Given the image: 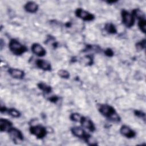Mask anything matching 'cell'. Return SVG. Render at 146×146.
Instances as JSON below:
<instances>
[{"label": "cell", "instance_id": "obj_19", "mask_svg": "<svg viewBox=\"0 0 146 146\" xmlns=\"http://www.w3.org/2000/svg\"><path fill=\"white\" fill-rule=\"evenodd\" d=\"M138 27L140 31L143 33H145L146 32V21L145 18L139 19L138 21Z\"/></svg>", "mask_w": 146, "mask_h": 146}, {"label": "cell", "instance_id": "obj_23", "mask_svg": "<svg viewBox=\"0 0 146 146\" xmlns=\"http://www.w3.org/2000/svg\"><path fill=\"white\" fill-rule=\"evenodd\" d=\"M83 60H84V63L85 64H86L87 65L91 66L93 63V57L91 55H86L84 57Z\"/></svg>", "mask_w": 146, "mask_h": 146}, {"label": "cell", "instance_id": "obj_9", "mask_svg": "<svg viewBox=\"0 0 146 146\" xmlns=\"http://www.w3.org/2000/svg\"><path fill=\"white\" fill-rule=\"evenodd\" d=\"M32 52L38 56H44L46 54V51L43 46L38 43H34L31 47Z\"/></svg>", "mask_w": 146, "mask_h": 146}, {"label": "cell", "instance_id": "obj_26", "mask_svg": "<svg viewBox=\"0 0 146 146\" xmlns=\"http://www.w3.org/2000/svg\"><path fill=\"white\" fill-rule=\"evenodd\" d=\"M47 99L48 101H50L51 103H56L59 100V96H58L56 95H52V96H51L50 97H49Z\"/></svg>", "mask_w": 146, "mask_h": 146}, {"label": "cell", "instance_id": "obj_20", "mask_svg": "<svg viewBox=\"0 0 146 146\" xmlns=\"http://www.w3.org/2000/svg\"><path fill=\"white\" fill-rule=\"evenodd\" d=\"M145 46H146V40H145V39H143L140 40L139 42H137L135 44V47H136V50H137L139 51H141V50H143L145 49Z\"/></svg>", "mask_w": 146, "mask_h": 146}, {"label": "cell", "instance_id": "obj_18", "mask_svg": "<svg viewBox=\"0 0 146 146\" xmlns=\"http://www.w3.org/2000/svg\"><path fill=\"white\" fill-rule=\"evenodd\" d=\"M9 115L11 116L15 117V118H18L21 115V112L17 110V109L14 108H7V112H6Z\"/></svg>", "mask_w": 146, "mask_h": 146}, {"label": "cell", "instance_id": "obj_28", "mask_svg": "<svg viewBox=\"0 0 146 146\" xmlns=\"http://www.w3.org/2000/svg\"><path fill=\"white\" fill-rule=\"evenodd\" d=\"M117 1H107L106 2L108 4H112V3H115L116 2H117Z\"/></svg>", "mask_w": 146, "mask_h": 146}, {"label": "cell", "instance_id": "obj_14", "mask_svg": "<svg viewBox=\"0 0 146 146\" xmlns=\"http://www.w3.org/2000/svg\"><path fill=\"white\" fill-rule=\"evenodd\" d=\"M24 9L26 11L29 13H35L39 9L38 5L33 1H29L24 6Z\"/></svg>", "mask_w": 146, "mask_h": 146}, {"label": "cell", "instance_id": "obj_2", "mask_svg": "<svg viewBox=\"0 0 146 146\" xmlns=\"http://www.w3.org/2000/svg\"><path fill=\"white\" fill-rule=\"evenodd\" d=\"M10 51L15 55H21L27 51V48L15 39H11L9 43Z\"/></svg>", "mask_w": 146, "mask_h": 146}, {"label": "cell", "instance_id": "obj_15", "mask_svg": "<svg viewBox=\"0 0 146 146\" xmlns=\"http://www.w3.org/2000/svg\"><path fill=\"white\" fill-rule=\"evenodd\" d=\"M37 87L40 90L42 91L43 92L47 94L51 93L52 90V88L50 86H48L46 83L42 82H39L37 84Z\"/></svg>", "mask_w": 146, "mask_h": 146}, {"label": "cell", "instance_id": "obj_6", "mask_svg": "<svg viewBox=\"0 0 146 146\" xmlns=\"http://www.w3.org/2000/svg\"><path fill=\"white\" fill-rule=\"evenodd\" d=\"M79 122L83 127L88 129L90 131L94 132L95 131V124L90 118L82 116Z\"/></svg>", "mask_w": 146, "mask_h": 146}, {"label": "cell", "instance_id": "obj_29", "mask_svg": "<svg viewBox=\"0 0 146 146\" xmlns=\"http://www.w3.org/2000/svg\"><path fill=\"white\" fill-rule=\"evenodd\" d=\"M71 25V23H70V22H67V23H66V26L67 27H70Z\"/></svg>", "mask_w": 146, "mask_h": 146}, {"label": "cell", "instance_id": "obj_27", "mask_svg": "<svg viewBox=\"0 0 146 146\" xmlns=\"http://www.w3.org/2000/svg\"><path fill=\"white\" fill-rule=\"evenodd\" d=\"M7 110V108H6L5 106H1L0 111L1 113H5L6 112Z\"/></svg>", "mask_w": 146, "mask_h": 146}, {"label": "cell", "instance_id": "obj_4", "mask_svg": "<svg viewBox=\"0 0 146 146\" xmlns=\"http://www.w3.org/2000/svg\"><path fill=\"white\" fill-rule=\"evenodd\" d=\"M121 17L123 23L128 28L132 27L135 22V18L131 14L126 10H122L121 11Z\"/></svg>", "mask_w": 146, "mask_h": 146}, {"label": "cell", "instance_id": "obj_3", "mask_svg": "<svg viewBox=\"0 0 146 146\" xmlns=\"http://www.w3.org/2000/svg\"><path fill=\"white\" fill-rule=\"evenodd\" d=\"M29 131L31 134L34 135L38 139H43L47 134L46 128L41 125L31 126L29 128Z\"/></svg>", "mask_w": 146, "mask_h": 146}, {"label": "cell", "instance_id": "obj_5", "mask_svg": "<svg viewBox=\"0 0 146 146\" xmlns=\"http://www.w3.org/2000/svg\"><path fill=\"white\" fill-rule=\"evenodd\" d=\"M75 14L76 17L84 21H92L95 18V17L93 14L82 8H77L75 11Z\"/></svg>", "mask_w": 146, "mask_h": 146}, {"label": "cell", "instance_id": "obj_17", "mask_svg": "<svg viewBox=\"0 0 146 146\" xmlns=\"http://www.w3.org/2000/svg\"><path fill=\"white\" fill-rule=\"evenodd\" d=\"M131 14L133 15V16L135 17V18H137L138 20L140 19L145 18L144 13L139 9H133L132 11Z\"/></svg>", "mask_w": 146, "mask_h": 146}, {"label": "cell", "instance_id": "obj_22", "mask_svg": "<svg viewBox=\"0 0 146 146\" xmlns=\"http://www.w3.org/2000/svg\"><path fill=\"white\" fill-rule=\"evenodd\" d=\"M82 116L78 113H72L70 115V119L75 122H79Z\"/></svg>", "mask_w": 146, "mask_h": 146}, {"label": "cell", "instance_id": "obj_13", "mask_svg": "<svg viewBox=\"0 0 146 146\" xmlns=\"http://www.w3.org/2000/svg\"><path fill=\"white\" fill-rule=\"evenodd\" d=\"M13 123L10 120L1 118L0 119V131L1 132H7L13 127Z\"/></svg>", "mask_w": 146, "mask_h": 146}, {"label": "cell", "instance_id": "obj_12", "mask_svg": "<svg viewBox=\"0 0 146 146\" xmlns=\"http://www.w3.org/2000/svg\"><path fill=\"white\" fill-rule=\"evenodd\" d=\"M36 66L38 68L46 71H50L51 70V65L50 62L44 59H38L36 60Z\"/></svg>", "mask_w": 146, "mask_h": 146}, {"label": "cell", "instance_id": "obj_16", "mask_svg": "<svg viewBox=\"0 0 146 146\" xmlns=\"http://www.w3.org/2000/svg\"><path fill=\"white\" fill-rule=\"evenodd\" d=\"M105 30L110 34H115L117 33V29L115 26L112 23H107L104 26Z\"/></svg>", "mask_w": 146, "mask_h": 146}, {"label": "cell", "instance_id": "obj_11", "mask_svg": "<svg viewBox=\"0 0 146 146\" xmlns=\"http://www.w3.org/2000/svg\"><path fill=\"white\" fill-rule=\"evenodd\" d=\"M8 133L10 134V137L14 141L16 140H18L19 141L23 140V135L22 134V132L19 129H17L15 127H13L9 130Z\"/></svg>", "mask_w": 146, "mask_h": 146}, {"label": "cell", "instance_id": "obj_21", "mask_svg": "<svg viewBox=\"0 0 146 146\" xmlns=\"http://www.w3.org/2000/svg\"><path fill=\"white\" fill-rule=\"evenodd\" d=\"M58 75L62 78L64 79H68L70 76V73L66 70H60L58 71Z\"/></svg>", "mask_w": 146, "mask_h": 146}, {"label": "cell", "instance_id": "obj_1", "mask_svg": "<svg viewBox=\"0 0 146 146\" xmlns=\"http://www.w3.org/2000/svg\"><path fill=\"white\" fill-rule=\"evenodd\" d=\"M97 108L98 111L108 120L115 123L120 121L121 117L115 109L111 105L107 104H98Z\"/></svg>", "mask_w": 146, "mask_h": 146}, {"label": "cell", "instance_id": "obj_8", "mask_svg": "<svg viewBox=\"0 0 146 146\" xmlns=\"http://www.w3.org/2000/svg\"><path fill=\"white\" fill-rule=\"evenodd\" d=\"M71 132L72 134L79 138L82 139L83 140L87 137L88 133H86V131L80 127H73L71 128Z\"/></svg>", "mask_w": 146, "mask_h": 146}, {"label": "cell", "instance_id": "obj_25", "mask_svg": "<svg viewBox=\"0 0 146 146\" xmlns=\"http://www.w3.org/2000/svg\"><path fill=\"white\" fill-rule=\"evenodd\" d=\"M104 54L108 57H112L114 55V52L110 48H107L104 50Z\"/></svg>", "mask_w": 146, "mask_h": 146}, {"label": "cell", "instance_id": "obj_7", "mask_svg": "<svg viewBox=\"0 0 146 146\" xmlns=\"http://www.w3.org/2000/svg\"><path fill=\"white\" fill-rule=\"evenodd\" d=\"M120 132L123 136L128 139L133 138L136 135L135 131L126 125H123L120 127Z\"/></svg>", "mask_w": 146, "mask_h": 146}, {"label": "cell", "instance_id": "obj_10", "mask_svg": "<svg viewBox=\"0 0 146 146\" xmlns=\"http://www.w3.org/2000/svg\"><path fill=\"white\" fill-rule=\"evenodd\" d=\"M8 73L13 78L17 79H22L25 75V72L20 69L15 68H9L7 70Z\"/></svg>", "mask_w": 146, "mask_h": 146}, {"label": "cell", "instance_id": "obj_24", "mask_svg": "<svg viewBox=\"0 0 146 146\" xmlns=\"http://www.w3.org/2000/svg\"><path fill=\"white\" fill-rule=\"evenodd\" d=\"M134 115L139 117V118H141L144 120V121H145V113L141 111V110H136L134 111Z\"/></svg>", "mask_w": 146, "mask_h": 146}]
</instances>
